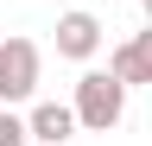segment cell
Returning <instances> with one entry per match:
<instances>
[{
  "mask_svg": "<svg viewBox=\"0 0 152 146\" xmlns=\"http://www.w3.org/2000/svg\"><path fill=\"white\" fill-rule=\"evenodd\" d=\"M76 114H83L89 134L121 127V114H127V83L114 76V70H83V76H76Z\"/></svg>",
  "mask_w": 152,
  "mask_h": 146,
  "instance_id": "6da1fadb",
  "label": "cell"
},
{
  "mask_svg": "<svg viewBox=\"0 0 152 146\" xmlns=\"http://www.w3.org/2000/svg\"><path fill=\"white\" fill-rule=\"evenodd\" d=\"M38 70H45L38 45H32V38H7V45H0V102L38 95Z\"/></svg>",
  "mask_w": 152,
  "mask_h": 146,
  "instance_id": "7a4b0ae2",
  "label": "cell"
},
{
  "mask_svg": "<svg viewBox=\"0 0 152 146\" xmlns=\"http://www.w3.org/2000/svg\"><path fill=\"white\" fill-rule=\"evenodd\" d=\"M95 51H102V19H95V13H64V19H57V57H70V64H89Z\"/></svg>",
  "mask_w": 152,
  "mask_h": 146,
  "instance_id": "3957f363",
  "label": "cell"
},
{
  "mask_svg": "<svg viewBox=\"0 0 152 146\" xmlns=\"http://www.w3.org/2000/svg\"><path fill=\"white\" fill-rule=\"evenodd\" d=\"M108 70H114L127 89H133V83H152V26H146V32H133L127 45H114Z\"/></svg>",
  "mask_w": 152,
  "mask_h": 146,
  "instance_id": "277c9868",
  "label": "cell"
},
{
  "mask_svg": "<svg viewBox=\"0 0 152 146\" xmlns=\"http://www.w3.org/2000/svg\"><path fill=\"white\" fill-rule=\"evenodd\" d=\"M76 127H83L76 102H70V108H64V102H38V108H32V140H38V146H64Z\"/></svg>",
  "mask_w": 152,
  "mask_h": 146,
  "instance_id": "5b68a950",
  "label": "cell"
},
{
  "mask_svg": "<svg viewBox=\"0 0 152 146\" xmlns=\"http://www.w3.org/2000/svg\"><path fill=\"white\" fill-rule=\"evenodd\" d=\"M26 140H32V121H19L7 108V114H0V146H26Z\"/></svg>",
  "mask_w": 152,
  "mask_h": 146,
  "instance_id": "8992f818",
  "label": "cell"
},
{
  "mask_svg": "<svg viewBox=\"0 0 152 146\" xmlns=\"http://www.w3.org/2000/svg\"><path fill=\"white\" fill-rule=\"evenodd\" d=\"M140 7H146V19H152V0H140Z\"/></svg>",
  "mask_w": 152,
  "mask_h": 146,
  "instance_id": "52a82bcc",
  "label": "cell"
}]
</instances>
